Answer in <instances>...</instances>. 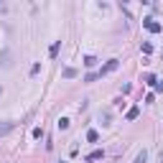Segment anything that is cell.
Masks as SVG:
<instances>
[{
  "instance_id": "cell-12",
  "label": "cell",
  "mask_w": 163,
  "mask_h": 163,
  "mask_svg": "<svg viewBox=\"0 0 163 163\" xmlns=\"http://www.w3.org/2000/svg\"><path fill=\"white\" fill-rule=\"evenodd\" d=\"M155 82H158V79H155L153 74H148V76H145V84H155Z\"/></svg>"
},
{
  "instance_id": "cell-11",
  "label": "cell",
  "mask_w": 163,
  "mask_h": 163,
  "mask_svg": "<svg viewBox=\"0 0 163 163\" xmlns=\"http://www.w3.org/2000/svg\"><path fill=\"white\" fill-rule=\"evenodd\" d=\"M150 51H153V46H150L148 41H145V44H143V54H150Z\"/></svg>"
},
{
  "instance_id": "cell-13",
  "label": "cell",
  "mask_w": 163,
  "mask_h": 163,
  "mask_svg": "<svg viewBox=\"0 0 163 163\" xmlns=\"http://www.w3.org/2000/svg\"><path fill=\"white\" fill-rule=\"evenodd\" d=\"M158 163H163V150H160V153H158Z\"/></svg>"
},
{
  "instance_id": "cell-8",
  "label": "cell",
  "mask_w": 163,
  "mask_h": 163,
  "mask_svg": "<svg viewBox=\"0 0 163 163\" xmlns=\"http://www.w3.org/2000/svg\"><path fill=\"white\" fill-rule=\"evenodd\" d=\"M94 64H97L94 56H87V59H84V66H94Z\"/></svg>"
},
{
  "instance_id": "cell-10",
  "label": "cell",
  "mask_w": 163,
  "mask_h": 163,
  "mask_svg": "<svg viewBox=\"0 0 163 163\" xmlns=\"http://www.w3.org/2000/svg\"><path fill=\"white\" fill-rule=\"evenodd\" d=\"M64 76H66V79H71V76H76V69H64Z\"/></svg>"
},
{
  "instance_id": "cell-7",
  "label": "cell",
  "mask_w": 163,
  "mask_h": 163,
  "mask_svg": "<svg viewBox=\"0 0 163 163\" xmlns=\"http://www.w3.org/2000/svg\"><path fill=\"white\" fill-rule=\"evenodd\" d=\"M87 140H89V143H97V140H99L97 130H89V133H87Z\"/></svg>"
},
{
  "instance_id": "cell-2",
  "label": "cell",
  "mask_w": 163,
  "mask_h": 163,
  "mask_svg": "<svg viewBox=\"0 0 163 163\" xmlns=\"http://www.w3.org/2000/svg\"><path fill=\"white\" fill-rule=\"evenodd\" d=\"M117 66H120V61H117V59H110V61H107V64L102 66V69H99L97 74H99V76H102V74H110V71H115Z\"/></svg>"
},
{
  "instance_id": "cell-9",
  "label": "cell",
  "mask_w": 163,
  "mask_h": 163,
  "mask_svg": "<svg viewBox=\"0 0 163 163\" xmlns=\"http://www.w3.org/2000/svg\"><path fill=\"white\" fill-rule=\"evenodd\" d=\"M59 128H61V130H66V128H69V120H66V117H61V120H59Z\"/></svg>"
},
{
  "instance_id": "cell-5",
  "label": "cell",
  "mask_w": 163,
  "mask_h": 163,
  "mask_svg": "<svg viewBox=\"0 0 163 163\" xmlns=\"http://www.w3.org/2000/svg\"><path fill=\"white\" fill-rule=\"evenodd\" d=\"M138 115H140V107H130L128 110V120H135Z\"/></svg>"
},
{
  "instance_id": "cell-6",
  "label": "cell",
  "mask_w": 163,
  "mask_h": 163,
  "mask_svg": "<svg viewBox=\"0 0 163 163\" xmlns=\"http://www.w3.org/2000/svg\"><path fill=\"white\" fill-rule=\"evenodd\" d=\"M135 163H148V153H145V150H140L138 158H135Z\"/></svg>"
},
{
  "instance_id": "cell-4",
  "label": "cell",
  "mask_w": 163,
  "mask_h": 163,
  "mask_svg": "<svg viewBox=\"0 0 163 163\" xmlns=\"http://www.w3.org/2000/svg\"><path fill=\"white\" fill-rule=\"evenodd\" d=\"M102 155H105L102 150H94V153H89V155H87V163H94V160H99Z\"/></svg>"
},
{
  "instance_id": "cell-3",
  "label": "cell",
  "mask_w": 163,
  "mask_h": 163,
  "mask_svg": "<svg viewBox=\"0 0 163 163\" xmlns=\"http://www.w3.org/2000/svg\"><path fill=\"white\" fill-rule=\"evenodd\" d=\"M13 128H15V122H0V138L8 135V133H13Z\"/></svg>"
},
{
  "instance_id": "cell-1",
  "label": "cell",
  "mask_w": 163,
  "mask_h": 163,
  "mask_svg": "<svg viewBox=\"0 0 163 163\" xmlns=\"http://www.w3.org/2000/svg\"><path fill=\"white\" fill-rule=\"evenodd\" d=\"M143 26H145L150 33H160V28H163V26L158 23V20H153V18H145V20H143Z\"/></svg>"
},
{
  "instance_id": "cell-14",
  "label": "cell",
  "mask_w": 163,
  "mask_h": 163,
  "mask_svg": "<svg viewBox=\"0 0 163 163\" xmlns=\"http://www.w3.org/2000/svg\"><path fill=\"white\" fill-rule=\"evenodd\" d=\"M0 92H3V89H0Z\"/></svg>"
}]
</instances>
